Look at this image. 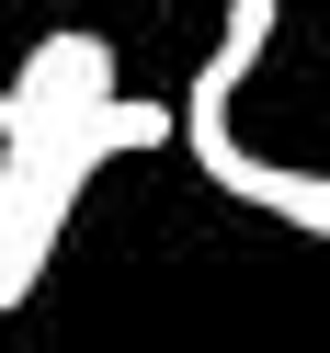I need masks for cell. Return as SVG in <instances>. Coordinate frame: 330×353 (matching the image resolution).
I'll list each match as a JSON object with an SVG mask.
<instances>
[{"instance_id":"cell-1","label":"cell","mask_w":330,"mask_h":353,"mask_svg":"<svg viewBox=\"0 0 330 353\" xmlns=\"http://www.w3.org/2000/svg\"><path fill=\"white\" fill-rule=\"evenodd\" d=\"M92 103H114V46L80 23H57L46 46L12 69V92H0V137H57V125H80Z\"/></svg>"},{"instance_id":"cell-2","label":"cell","mask_w":330,"mask_h":353,"mask_svg":"<svg viewBox=\"0 0 330 353\" xmlns=\"http://www.w3.org/2000/svg\"><path fill=\"white\" fill-rule=\"evenodd\" d=\"M274 23H285V0H228V23H216V46H205V69H194V92H183V148H194V171L228 148V92L262 69V46H274Z\"/></svg>"},{"instance_id":"cell-3","label":"cell","mask_w":330,"mask_h":353,"mask_svg":"<svg viewBox=\"0 0 330 353\" xmlns=\"http://www.w3.org/2000/svg\"><path fill=\"white\" fill-rule=\"evenodd\" d=\"M205 183L216 194H239V205H262V216H285V228H307V239H330V171H285V160H251V148H216L205 160Z\"/></svg>"}]
</instances>
